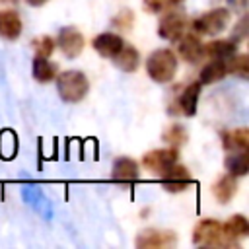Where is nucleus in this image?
<instances>
[{"mask_svg":"<svg viewBox=\"0 0 249 249\" xmlns=\"http://www.w3.org/2000/svg\"><path fill=\"white\" fill-rule=\"evenodd\" d=\"M187 138H189V134H187L185 126L179 124V123L169 124V126L163 130V134H161V140H163L165 144H169L171 148H177V150H179V146H183V144L187 142Z\"/></svg>","mask_w":249,"mask_h":249,"instance_id":"obj_23","label":"nucleus"},{"mask_svg":"<svg viewBox=\"0 0 249 249\" xmlns=\"http://www.w3.org/2000/svg\"><path fill=\"white\" fill-rule=\"evenodd\" d=\"M165 4H167V0H144V10L150 14H158L163 10Z\"/></svg>","mask_w":249,"mask_h":249,"instance_id":"obj_29","label":"nucleus"},{"mask_svg":"<svg viewBox=\"0 0 249 249\" xmlns=\"http://www.w3.org/2000/svg\"><path fill=\"white\" fill-rule=\"evenodd\" d=\"M222 146H224L228 152L247 150V148H249V128L239 126V128L224 130V132H222Z\"/></svg>","mask_w":249,"mask_h":249,"instance_id":"obj_16","label":"nucleus"},{"mask_svg":"<svg viewBox=\"0 0 249 249\" xmlns=\"http://www.w3.org/2000/svg\"><path fill=\"white\" fill-rule=\"evenodd\" d=\"M245 35H247V16H243V18L237 21V25H235V29H233V35H231V41L237 43V41L245 39Z\"/></svg>","mask_w":249,"mask_h":249,"instance_id":"obj_28","label":"nucleus"},{"mask_svg":"<svg viewBox=\"0 0 249 249\" xmlns=\"http://www.w3.org/2000/svg\"><path fill=\"white\" fill-rule=\"evenodd\" d=\"M132 12L130 10H124V12H121L115 19H113V23L117 25V27H121V29H128L130 25H132Z\"/></svg>","mask_w":249,"mask_h":249,"instance_id":"obj_27","label":"nucleus"},{"mask_svg":"<svg viewBox=\"0 0 249 249\" xmlns=\"http://www.w3.org/2000/svg\"><path fill=\"white\" fill-rule=\"evenodd\" d=\"M160 183L169 193H181L193 183V177H191V173H189V169L185 165L173 163L167 171H163L160 175Z\"/></svg>","mask_w":249,"mask_h":249,"instance_id":"obj_7","label":"nucleus"},{"mask_svg":"<svg viewBox=\"0 0 249 249\" xmlns=\"http://www.w3.org/2000/svg\"><path fill=\"white\" fill-rule=\"evenodd\" d=\"M31 47L35 51V56H51L54 51V39L49 35H41L31 41Z\"/></svg>","mask_w":249,"mask_h":249,"instance_id":"obj_25","label":"nucleus"},{"mask_svg":"<svg viewBox=\"0 0 249 249\" xmlns=\"http://www.w3.org/2000/svg\"><path fill=\"white\" fill-rule=\"evenodd\" d=\"M179 160V150L177 148H158V150H150L144 154L142 158V167L148 169L150 173H154L156 177H160L163 171H167L173 163H177Z\"/></svg>","mask_w":249,"mask_h":249,"instance_id":"obj_5","label":"nucleus"},{"mask_svg":"<svg viewBox=\"0 0 249 249\" xmlns=\"http://www.w3.org/2000/svg\"><path fill=\"white\" fill-rule=\"evenodd\" d=\"M230 66H228V72L230 74H235V76H239V78H243V80H247V76H249V56L247 54H233L231 58H230Z\"/></svg>","mask_w":249,"mask_h":249,"instance_id":"obj_24","label":"nucleus"},{"mask_svg":"<svg viewBox=\"0 0 249 249\" xmlns=\"http://www.w3.org/2000/svg\"><path fill=\"white\" fill-rule=\"evenodd\" d=\"M228 4L235 10V12H243L247 8V0H228Z\"/></svg>","mask_w":249,"mask_h":249,"instance_id":"obj_30","label":"nucleus"},{"mask_svg":"<svg viewBox=\"0 0 249 249\" xmlns=\"http://www.w3.org/2000/svg\"><path fill=\"white\" fill-rule=\"evenodd\" d=\"M177 66H179L177 54L171 49H156L154 53H150L146 60V72L158 84L171 82L177 72Z\"/></svg>","mask_w":249,"mask_h":249,"instance_id":"obj_2","label":"nucleus"},{"mask_svg":"<svg viewBox=\"0 0 249 249\" xmlns=\"http://www.w3.org/2000/svg\"><path fill=\"white\" fill-rule=\"evenodd\" d=\"M187 29V18L181 12H167L158 23V35L165 41H177Z\"/></svg>","mask_w":249,"mask_h":249,"instance_id":"obj_8","label":"nucleus"},{"mask_svg":"<svg viewBox=\"0 0 249 249\" xmlns=\"http://www.w3.org/2000/svg\"><path fill=\"white\" fill-rule=\"evenodd\" d=\"M25 2H27L29 6H35V8H37V6H43V4L49 2V0H25Z\"/></svg>","mask_w":249,"mask_h":249,"instance_id":"obj_31","label":"nucleus"},{"mask_svg":"<svg viewBox=\"0 0 249 249\" xmlns=\"http://www.w3.org/2000/svg\"><path fill=\"white\" fill-rule=\"evenodd\" d=\"M230 10L228 8H214L210 12L200 14L191 25L196 35H216L224 31L230 23Z\"/></svg>","mask_w":249,"mask_h":249,"instance_id":"obj_4","label":"nucleus"},{"mask_svg":"<svg viewBox=\"0 0 249 249\" xmlns=\"http://www.w3.org/2000/svg\"><path fill=\"white\" fill-rule=\"evenodd\" d=\"M140 175V167L138 163L128 158V156H121L115 160L113 163V169H111V179L113 181H119V183H130V181H136Z\"/></svg>","mask_w":249,"mask_h":249,"instance_id":"obj_12","label":"nucleus"},{"mask_svg":"<svg viewBox=\"0 0 249 249\" xmlns=\"http://www.w3.org/2000/svg\"><path fill=\"white\" fill-rule=\"evenodd\" d=\"M56 43L66 58H76L84 51V35L76 27H62L58 31Z\"/></svg>","mask_w":249,"mask_h":249,"instance_id":"obj_10","label":"nucleus"},{"mask_svg":"<svg viewBox=\"0 0 249 249\" xmlns=\"http://www.w3.org/2000/svg\"><path fill=\"white\" fill-rule=\"evenodd\" d=\"M0 152L4 158H12L16 152V136L10 130H4L0 134Z\"/></svg>","mask_w":249,"mask_h":249,"instance_id":"obj_26","label":"nucleus"},{"mask_svg":"<svg viewBox=\"0 0 249 249\" xmlns=\"http://www.w3.org/2000/svg\"><path fill=\"white\" fill-rule=\"evenodd\" d=\"M123 37L119 33H113V31H105V33H99L93 37V49L97 51V54H101L103 58H113L119 49L123 47Z\"/></svg>","mask_w":249,"mask_h":249,"instance_id":"obj_13","label":"nucleus"},{"mask_svg":"<svg viewBox=\"0 0 249 249\" xmlns=\"http://www.w3.org/2000/svg\"><path fill=\"white\" fill-rule=\"evenodd\" d=\"M23 23L16 10H0V37L6 41H16L21 35Z\"/></svg>","mask_w":249,"mask_h":249,"instance_id":"obj_14","label":"nucleus"},{"mask_svg":"<svg viewBox=\"0 0 249 249\" xmlns=\"http://www.w3.org/2000/svg\"><path fill=\"white\" fill-rule=\"evenodd\" d=\"M235 53H237V47L233 41L218 39V41H210L208 45H204V54H210L212 58H218V60H230Z\"/></svg>","mask_w":249,"mask_h":249,"instance_id":"obj_22","label":"nucleus"},{"mask_svg":"<svg viewBox=\"0 0 249 249\" xmlns=\"http://www.w3.org/2000/svg\"><path fill=\"white\" fill-rule=\"evenodd\" d=\"M167 2H171V4H179V2H183V0H167Z\"/></svg>","mask_w":249,"mask_h":249,"instance_id":"obj_32","label":"nucleus"},{"mask_svg":"<svg viewBox=\"0 0 249 249\" xmlns=\"http://www.w3.org/2000/svg\"><path fill=\"white\" fill-rule=\"evenodd\" d=\"M2 2H16V0H2Z\"/></svg>","mask_w":249,"mask_h":249,"instance_id":"obj_33","label":"nucleus"},{"mask_svg":"<svg viewBox=\"0 0 249 249\" xmlns=\"http://www.w3.org/2000/svg\"><path fill=\"white\" fill-rule=\"evenodd\" d=\"M175 243H177L175 231H171V230H156V228L142 230L134 239V245L138 249H163V247H171Z\"/></svg>","mask_w":249,"mask_h":249,"instance_id":"obj_6","label":"nucleus"},{"mask_svg":"<svg viewBox=\"0 0 249 249\" xmlns=\"http://www.w3.org/2000/svg\"><path fill=\"white\" fill-rule=\"evenodd\" d=\"M193 243L202 247H220V245H231V241L226 239L222 224L214 218L200 220L193 230Z\"/></svg>","mask_w":249,"mask_h":249,"instance_id":"obj_3","label":"nucleus"},{"mask_svg":"<svg viewBox=\"0 0 249 249\" xmlns=\"http://www.w3.org/2000/svg\"><path fill=\"white\" fill-rule=\"evenodd\" d=\"M31 70H33V78L37 82L47 84V82H53L56 78L58 66L54 62H51L49 56H35L33 64H31Z\"/></svg>","mask_w":249,"mask_h":249,"instance_id":"obj_20","label":"nucleus"},{"mask_svg":"<svg viewBox=\"0 0 249 249\" xmlns=\"http://www.w3.org/2000/svg\"><path fill=\"white\" fill-rule=\"evenodd\" d=\"M222 230H224V235L228 241H235V239H241V237H247L249 235V222L243 214H233L228 218L226 224H222Z\"/></svg>","mask_w":249,"mask_h":249,"instance_id":"obj_18","label":"nucleus"},{"mask_svg":"<svg viewBox=\"0 0 249 249\" xmlns=\"http://www.w3.org/2000/svg\"><path fill=\"white\" fill-rule=\"evenodd\" d=\"M56 91L62 101L66 103H78L82 101L89 91L88 76L80 70H64L56 74Z\"/></svg>","mask_w":249,"mask_h":249,"instance_id":"obj_1","label":"nucleus"},{"mask_svg":"<svg viewBox=\"0 0 249 249\" xmlns=\"http://www.w3.org/2000/svg\"><path fill=\"white\" fill-rule=\"evenodd\" d=\"M200 82L196 80V82H193V84H189L183 91H181V95L177 97V101H175V105L171 107L169 105V113H181V115H185V117H195V113H196V105H198V97H200Z\"/></svg>","mask_w":249,"mask_h":249,"instance_id":"obj_9","label":"nucleus"},{"mask_svg":"<svg viewBox=\"0 0 249 249\" xmlns=\"http://www.w3.org/2000/svg\"><path fill=\"white\" fill-rule=\"evenodd\" d=\"M235 193H237V177H233L230 173L222 175L212 185V195L220 204H228L235 196Z\"/></svg>","mask_w":249,"mask_h":249,"instance_id":"obj_15","label":"nucleus"},{"mask_svg":"<svg viewBox=\"0 0 249 249\" xmlns=\"http://www.w3.org/2000/svg\"><path fill=\"white\" fill-rule=\"evenodd\" d=\"M224 165H226L228 173L233 175V177H243V175H247V171H249V154H247V150L231 152V154L226 158Z\"/></svg>","mask_w":249,"mask_h":249,"instance_id":"obj_21","label":"nucleus"},{"mask_svg":"<svg viewBox=\"0 0 249 249\" xmlns=\"http://www.w3.org/2000/svg\"><path fill=\"white\" fill-rule=\"evenodd\" d=\"M179 45H177V51H179V56L191 64H196L202 60L204 56V45L200 43L198 35L196 33H183L179 39Z\"/></svg>","mask_w":249,"mask_h":249,"instance_id":"obj_11","label":"nucleus"},{"mask_svg":"<svg viewBox=\"0 0 249 249\" xmlns=\"http://www.w3.org/2000/svg\"><path fill=\"white\" fill-rule=\"evenodd\" d=\"M228 74V60H218V58H212L210 62H206L198 74V82L200 86H208V84H214V82H220L222 78H226Z\"/></svg>","mask_w":249,"mask_h":249,"instance_id":"obj_17","label":"nucleus"},{"mask_svg":"<svg viewBox=\"0 0 249 249\" xmlns=\"http://www.w3.org/2000/svg\"><path fill=\"white\" fill-rule=\"evenodd\" d=\"M115 60V66L123 72H134L138 66H140V54L138 51L132 47V45H124L119 49V53L113 56Z\"/></svg>","mask_w":249,"mask_h":249,"instance_id":"obj_19","label":"nucleus"}]
</instances>
